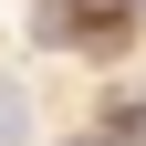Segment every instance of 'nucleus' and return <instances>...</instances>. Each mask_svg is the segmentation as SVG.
Returning <instances> with one entry per match:
<instances>
[{"label": "nucleus", "instance_id": "nucleus-1", "mask_svg": "<svg viewBox=\"0 0 146 146\" xmlns=\"http://www.w3.org/2000/svg\"><path fill=\"white\" fill-rule=\"evenodd\" d=\"M104 136H146V94H115V115H104Z\"/></svg>", "mask_w": 146, "mask_h": 146}]
</instances>
